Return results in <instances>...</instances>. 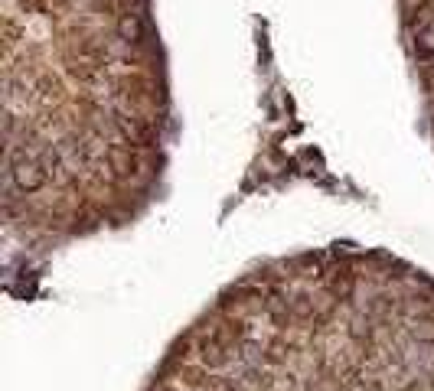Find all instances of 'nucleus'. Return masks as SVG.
<instances>
[{
  "instance_id": "5",
  "label": "nucleus",
  "mask_w": 434,
  "mask_h": 391,
  "mask_svg": "<svg viewBox=\"0 0 434 391\" xmlns=\"http://www.w3.org/2000/svg\"><path fill=\"white\" fill-rule=\"evenodd\" d=\"M118 36H121L124 43H140V39H144V26H140L138 14H124L121 20H118Z\"/></svg>"
},
{
  "instance_id": "3",
  "label": "nucleus",
  "mask_w": 434,
  "mask_h": 391,
  "mask_svg": "<svg viewBox=\"0 0 434 391\" xmlns=\"http://www.w3.org/2000/svg\"><path fill=\"white\" fill-rule=\"evenodd\" d=\"M326 291H330V297H334V300H349V297H353V291H356V277L349 274V268L330 271V277H326Z\"/></svg>"
},
{
  "instance_id": "7",
  "label": "nucleus",
  "mask_w": 434,
  "mask_h": 391,
  "mask_svg": "<svg viewBox=\"0 0 434 391\" xmlns=\"http://www.w3.org/2000/svg\"><path fill=\"white\" fill-rule=\"evenodd\" d=\"M206 388H212V391H245L239 382H229V378H222V375H210V385Z\"/></svg>"
},
{
  "instance_id": "2",
  "label": "nucleus",
  "mask_w": 434,
  "mask_h": 391,
  "mask_svg": "<svg viewBox=\"0 0 434 391\" xmlns=\"http://www.w3.org/2000/svg\"><path fill=\"white\" fill-rule=\"evenodd\" d=\"M115 124L131 144H150V140H154V130H150L148 124H140L138 118H131V115H115Z\"/></svg>"
},
{
  "instance_id": "8",
  "label": "nucleus",
  "mask_w": 434,
  "mask_h": 391,
  "mask_svg": "<svg viewBox=\"0 0 434 391\" xmlns=\"http://www.w3.org/2000/svg\"><path fill=\"white\" fill-rule=\"evenodd\" d=\"M154 391H180V388H177V385H157Z\"/></svg>"
},
{
  "instance_id": "4",
  "label": "nucleus",
  "mask_w": 434,
  "mask_h": 391,
  "mask_svg": "<svg viewBox=\"0 0 434 391\" xmlns=\"http://www.w3.org/2000/svg\"><path fill=\"white\" fill-rule=\"evenodd\" d=\"M108 163H111V170H115V173H121V177H131L134 167H138V160L131 157V150H128V147H111V150H108Z\"/></svg>"
},
{
  "instance_id": "1",
  "label": "nucleus",
  "mask_w": 434,
  "mask_h": 391,
  "mask_svg": "<svg viewBox=\"0 0 434 391\" xmlns=\"http://www.w3.org/2000/svg\"><path fill=\"white\" fill-rule=\"evenodd\" d=\"M14 183L24 192H36V189H43V183H46V170L39 167V163H33V160H20L14 167Z\"/></svg>"
},
{
  "instance_id": "6",
  "label": "nucleus",
  "mask_w": 434,
  "mask_h": 391,
  "mask_svg": "<svg viewBox=\"0 0 434 391\" xmlns=\"http://www.w3.org/2000/svg\"><path fill=\"white\" fill-rule=\"evenodd\" d=\"M411 336L418 343H434V320H418L411 326Z\"/></svg>"
}]
</instances>
